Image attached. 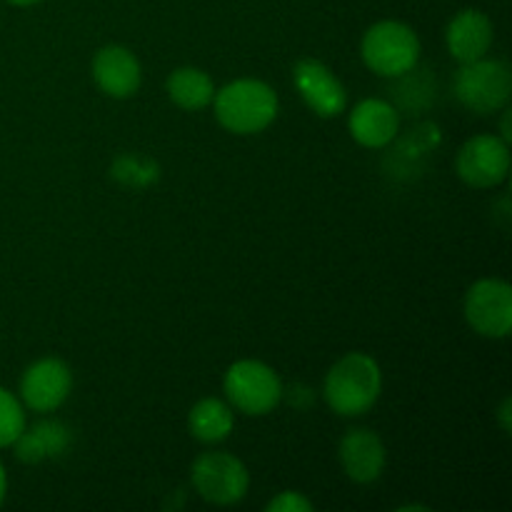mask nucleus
I'll return each mask as SVG.
<instances>
[{
  "label": "nucleus",
  "mask_w": 512,
  "mask_h": 512,
  "mask_svg": "<svg viewBox=\"0 0 512 512\" xmlns=\"http://www.w3.org/2000/svg\"><path fill=\"white\" fill-rule=\"evenodd\" d=\"M93 80L108 98L123 100L138 93L140 63L128 48L123 45H105L93 58Z\"/></svg>",
  "instance_id": "9b49d317"
},
{
  "label": "nucleus",
  "mask_w": 512,
  "mask_h": 512,
  "mask_svg": "<svg viewBox=\"0 0 512 512\" xmlns=\"http://www.w3.org/2000/svg\"><path fill=\"white\" fill-rule=\"evenodd\" d=\"M460 180L470 188H495L508 178L510 170V148L500 135L485 133L470 138L458 150L455 160Z\"/></svg>",
  "instance_id": "6e6552de"
},
{
  "label": "nucleus",
  "mask_w": 512,
  "mask_h": 512,
  "mask_svg": "<svg viewBox=\"0 0 512 512\" xmlns=\"http://www.w3.org/2000/svg\"><path fill=\"white\" fill-rule=\"evenodd\" d=\"M73 373L60 358H40L20 378V398L33 413H53L68 400Z\"/></svg>",
  "instance_id": "1a4fd4ad"
},
{
  "label": "nucleus",
  "mask_w": 512,
  "mask_h": 512,
  "mask_svg": "<svg viewBox=\"0 0 512 512\" xmlns=\"http://www.w3.org/2000/svg\"><path fill=\"white\" fill-rule=\"evenodd\" d=\"M168 98L183 110H203L213 103L215 83L205 70L178 68L165 80Z\"/></svg>",
  "instance_id": "2eb2a0df"
},
{
  "label": "nucleus",
  "mask_w": 512,
  "mask_h": 512,
  "mask_svg": "<svg viewBox=\"0 0 512 512\" xmlns=\"http://www.w3.org/2000/svg\"><path fill=\"white\" fill-rule=\"evenodd\" d=\"M380 390H383L380 365L365 353H348L325 375L323 398L333 413L343 418H358L378 403Z\"/></svg>",
  "instance_id": "f257e3e1"
},
{
  "label": "nucleus",
  "mask_w": 512,
  "mask_h": 512,
  "mask_svg": "<svg viewBox=\"0 0 512 512\" xmlns=\"http://www.w3.org/2000/svg\"><path fill=\"white\" fill-rule=\"evenodd\" d=\"M225 398L245 415H268L283 400V383L270 365L260 360H238L228 368L223 380Z\"/></svg>",
  "instance_id": "20e7f679"
},
{
  "label": "nucleus",
  "mask_w": 512,
  "mask_h": 512,
  "mask_svg": "<svg viewBox=\"0 0 512 512\" xmlns=\"http://www.w3.org/2000/svg\"><path fill=\"white\" fill-rule=\"evenodd\" d=\"M215 118L228 133L255 135L278 118V95L268 83L240 78L215 90Z\"/></svg>",
  "instance_id": "f03ea898"
},
{
  "label": "nucleus",
  "mask_w": 512,
  "mask_h": 512,
  "mask_svg": "<svg viewBox=\"0 0 512 512\" xmlns=\"http://www.w3.org/2000/svg\"><path fill=\"white\" fill-rule=\"evenodd\" d=\"M10 5H20V8H28V5H35L40 3V0H8Z\"/></svg>",
  "instance_id": "412c9836"
},
{
  "label": "nucleus",
  "mask_w": 512,
  "mask_h": 512,
  "mask_svg": "<svg viewBox=\"0 0 512 512\" xmlns=\"http://www.w3.org/2000/svg\"><path fill=\"white\" fill-rule=\"evenodd\" d=\"M235 428V415L228 403L218 398H203L188 415V430L200 443H220Z\"/></svg>",
  "instance_id": "dca6fc26"
},
{
  "label": "nucleus",
  "mask_w": 512,
  "mask_h": 512,
  "mask_svg": "<svg viewBox=\"0 0 512 512\" xmlns=\"http://www.w3.org/2000/svg\"><path fill=\"white\" fill-rule=\"evenodd\" d=\"M340 465L353 483H375L385 470L383 440L368 428L348 430L340 440Z\"/></svg>",
  "instance_id": "f8f14e48"
},
{
  "label": "nucleus",
  "mask_w": 512,
  "mask_h": 512,
  "mask_svg": "<svg viewBox=\"0 0 512 512\" xmlns=\"http://www.w3.org/2000/svg\"><path fill=\"white\" fill-rule=\"evenodd\" d=\"M25 430V410L10 390L0 388V450L13 448L18 435Z\"/></svg>",
  "instance_id": "f3484780"
},
{
  "label": "nucleus",
  "mask_w": 512,
  "mask_h": 512,
  "mask_svg": "<svg viewBox=\"0 0 512 512\" xmlns=\"http://www.w3.org/2000/svg\"><path fill=\"white\" fill-rule=\"evenodd\" d=\"M265 510L268 512H310L313 510V503H310L308 498H303L300 493H293V490H285V493H280L278 498L270 500L268 505H265Z\"/></svg>",
  "instance_id": "a211bd4d"
},
{
  "label": "nucleus",
  "mask_w": 512,
  "mask_h": 512,
  "mask_svg": "<svg viewBox=\"0 0 512 512\" xmlns=\"http://www.w3.org/2000/svg\"><path fill=\"white\" fill-rule=\"evenodd\" d=\"M295 88L310 110L320 118H338L348 108V93L338 75L325 63L305 58L293 70Z\"/></svg>",
  "instance_id": "9d476101"
},
{
  "label": "nucleus",
  "mask_w": 512,
  "mask_h": 512,
  "mask_svg": "<svg viewBox=\"0 0 512 512\" xmlns=\"http://www.w3.org/2000/svg\"><path fill=\"white\" fill-rule=\"evenodd\" d=\"M193 488L205 503L210 505H235L248 495L250 473L235 455L213 450L200 453L190 468Z\"/></svg>",
  "instance_id": "423d86ee"
},
{
  "label": "nucleus",
  "mask_w": 512,
  "mask_h": 512,
  "mask_svg": "<svg viewBox=\"0 0 512 512\" xmlns=\"http://www.w3.org/2000/svg\"><path fill=\"white\" fill-rule=\"evenodd\" d=\"M500 420H503V430L508 433L510 430V400H503V408H500Z\"/></svg>",
  "instance_id": "6ab92c4d"
},
{
  "label": "nucleus",
  "mask_w": 512,
  "mask_h": 512,
  "mask_svg": "<svg viewBox=\"0 0 512 512\" xmlns=\"http://www.w3.org/2000/svg\"><path fill=\"white\" fill-rule=\"evenodd\" d=\"M365 65L383 78L410 73L420 60V38L400 20H380L365 30L360 45Z\"/></svg>",
  "instance_id": "7ed1b4c3"
},
{
  "label": "nucleus",
  "mask_w": 512,
  "mask_h": 512,
  "mask_svg": "<svg viewBox=\"0 0 512 512\" xmlns=\"http://www.w3.org/2000/svg\"><path fill=\"white\" fill-rule=\"evenodd\" d=\"M5 493H8V475H5L3 463H0V505H3Z\"/></svg>",
  "instance_id": "aec40b11"
},
{
  "label": "nucleus",
  "mask_w": 512,
  "mask_h": 512,
  "mask_svg": "<svg viewBox=\"0 0 512 512\" xmlns=\"http://www.w3.org/2000/svg\"><path fill=\"white\" fill-rule=\"evenodd\" d=\"M465 320L483 338H508L512 328V290L505 280L483 278L465 295Z\"/></svg>",
  "instance_id": "0eeeda50"
},
{
  "label": "nucleus",
  "mask_w": 512,
  "mask_h": 512,
  "mask_svg": "<svg viewBox=\"0 0 512 512\" xmlns=\"http://www.w3.org/2000/svg\"><path fill=\"white\" fill-rule=\"evenodd\" d=\"M510 90V70L500 60L480 58L473 63H463L453 80L455 98L478 115H493L498 110H505Z\"/></svg>",
  "instance_id": "39448f33"
},
{
  "label": "nucleus",
  "mask_w": 512,
  "mask_h": 512,
  "mask_svg": "<svg viewBox=\"0 0 512 512\" xmlns=\"http://www.w3.org/2000/svg\"><path fill=\"white\" fill-rule=\"evenodd\" d=\"M493 20L480 10H460L445 28V43H448L450 55L463 63H473L488 55L493 45Z\"/></svg>",
  "instance_id": "ddd939ff"
},
{
  "label": "nucleus",
  "mask_w": 512,
  "mask_h": 512,
  "mask_svg": "<svg viewBox=\"0 0 512 512\" xmlns=\"http://www.w3.org/2000/svg\"><path fill=\"white\" fill-rule=\"evenodd\" d=\"M348 128L355 143L363 148H385L398 135L400 118L398 110L380 98L360 100L348 115Z\"/></svg>",
  "instance_id": "4468645a"
}]
</instances>
